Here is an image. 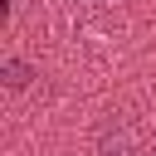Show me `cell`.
I'll use <instances>...</instances> for the list:
<instances>
[{
    "label": "cell",
    "instance_id": "1",
    "mask_svg": "<svg viewBox=\"0 0 156 156\" xmlns=\"http://www.w3.org/2000/svg\"><path fill=\"white\" fill-rule=\"evenodd\" d=\"M29 78H34V68H29V63H20V58H10V63H5V83H10V88H24Z\"/></svg>",
    "mask_w": 156,
    "mask_h": 156
}]
</instances>
